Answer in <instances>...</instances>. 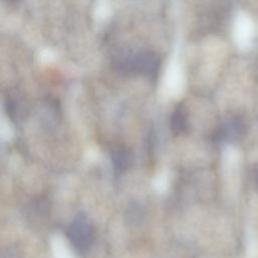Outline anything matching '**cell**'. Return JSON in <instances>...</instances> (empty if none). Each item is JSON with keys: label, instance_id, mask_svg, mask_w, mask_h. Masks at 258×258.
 <instances>
[{"label": "cell", "instance_id": "8992f818", "mask_svg": "<svg viewBox=\"0 0 258 258\" xmlns=\"http://www.w3.org/2000/svg\"><path fill=\"white\" fill-rule=\"evenodd\" d=\"M12 136V130L8 124H5L4 120L1 122V138L3 140H9Z\"/></svg>", "mask_w": 258, "mask_h": 258}, {"label": "cell", "instance_id": "5b68a950", "mask_svg": "<svg viewBox=\"0 0 258 258\" xmlns=\"http://www.w3.org/2000/svg\"><path fill=\"white\" fill-rule=\"evenodd\" d=\"M97 13L100 17L104 18L108 15L109 13V6L107 4V2L105 0H101L98 4V7H97Z\"/></svg>", "mask_w": 258, "mask_h": 258}, {"label": "cell", "instance_id": "52a82bcc", "mask_svg": "<svg viewBox=\"0 0 258 258\" xmlns=\"http://www.w3.org/2000/svg\"><path fill=\"white\" fill-rule=\"evenodd\" d=\"M52 57H53V54H52L51 51H49V50H45V51H43L42 54H41V58H43V59H45V60H49V59L52 58Z\"/></svg>", "mask_w": 258, "mask_h": 258}, {"label": "cell", "instance_id": "7a4b0ae2", "mask_svg": "<svg viewBox=\"0 0 258 258\" xmlns=\"http://www.w3.org/2000/svg\"><path fill=\"white\" fill-rule=\"evenodd\" d=\"M183 88L184 75L177 55H173L165 72L163 80V89L168 96L176 98L182 93Z\"/></svg>", "mask_w": 258, "mask_h": 258}, {"label": "cell", "instance_id": "3957f363", "mask_svg": "<svg viewBox=\"0 0 258 258\" xmlns=\"http://www.w3.org/2000/svg\"><path fill=\"white\" fill-rule=\"evenodd\" d=\"M50 246L53 258H75L61 237H53L50 241Z\"/></svg>", "mask_w": 258, "mask_h": 258}, {"label": "cell", "instance_id": "6da1fadb", "mask_svg": "<svg viewBox=\"0 0 258 258\" xmlns=\"http://www.w3.org/2000/svg\"><path fill=\"white\" fill-rule=\"evenodd\" d=\"M256 33L253 19L245 12H239L234 20L233 37L240 49H248L252 46Z\"/></svg>", "mask_w": 258, "mask_h": 258}, {"label": "cell", "instance_id": "277c9868", "mask_svg": "<svg viewBox=\"0 0 258 258\" xmlns=\"http://www.w3.org/2000/svg\"><path fill=\"white\" fill-rule=\"evenodd\" d=\"M169 185L168 182V175L165 173L159 174L158 176L155 177V179L153 180V187L154 189L159 192V194H163L167 190Z\"/></svg>", "mask_w": 258, "mask_h": 258}]
</instances>
